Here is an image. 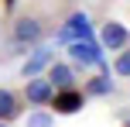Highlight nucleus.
<instances>
[{
	"label": "nucleus",
	"instance_id": "obj_1",
	"mask_svg": "<svg viewBox=\"0 0 130 127\" xmlns=\"http://www.w3.org/2000/svg\"><path fill=\"white\" fill-rule=\"evenodd\" d=\"M41 38H45V24H41V17H34V14H17V17L10 21V41H14L17 48L41 45Z\"/></svg>",
	"mask_w": 130,
	"mask_h": 127
},
{
	"label": "nucleus",
	"instance_id": "obj_2",
	"mask_svg": "<svg viewBox=\"0 0 130 127\" xmlns=\"http://www.w3.org/2000/svg\"><path fill=\"white\" fill-rule=\"evenodd\" d=\"M55 96V86L48 76H31V79H24V100L27 107H48Z\"/></svg>",
	"mask_w": 130,
	"mask_h": 127
},
{
	"label": "nucleus",
	"instance_id": "obj_3",
	"mask_svg": "<svg viewBox=\"0 0 130 127\" xmlns=\"http://www.w3.org/2000/svg\"><path fill=\"white\" fill-rule=\"evenodd\" d=\"M82 103H86V93H82V89H75V86H69V89H55V96H52V110H55L58 117L79 114V110H82Z\"/></svg>",
	"mask_w": 130,
	"mask_h": 127
},
{
	"label": "nucleus",
	"instance_id": "obj_4",
	"mask_svg": "<svg viewBox=\"0 0 130 127\" xmlns=\"http://www.w3.org/2000/svg\"><path fill=\"white\" fill-rule=\"evenodd\" d=\"M99 41H103V48H110V52H120V48L130 45V31L120 21H106L103 31H99Z\"/></svg>",
	"mask_w": 130,
	"mask_h": 127
},
{
	"label": "nucleus",
	"instance_id": "obj_5",
	"mask_svg": "<svg viewBox=\"0 0 130 127\" xmlns=\"http://www.w3.org/2000/svg\"><path fill=\"white\" fill-rule=\"evenodd\" d=\"M52 62H55V52L41 45V48H34V55L24 62V65H21V76H24V79H31V76H41L48 65H52Z\"/></svg>",
	"mask_w": 130,
	"mask_h": 127
},
{
	"label": "nucleus",
	"instance_id": "obj_6",
	"mask_svg": "<svg viewBox=\"0 0 130 127\" xmlns=\"http://www.w3.org/2000/svg\"><path fill=\"white\" fill-rule=\"evenodd\" d=\"M69 55H72V62H79L82 69H89L92 62H99V52L92 48V41H82V38L69 41Z\"/></svg>",
	"mask_w": 130,
	"mask_h": 127
},
{
	"label": "nucleus",
	"instance_id": "obj_7",
	"mask_svg": "<svg viewBox=\"0 0 130 127\" xmlns=\"http://www.w3.org/2000/svg\"><path fill=\"white\" fill-rule=\"evenodd\" d=\"M45 76L52 79L55 89H69V86H75V69L65 65V62H52V65L45 69Z\"/></svg>",
	"mask_w": 130,
	"mask_h": 127
},
{
	"label": "nucleus",
	"instance_id": "obj_8",
	"mask_svg": "<svg viewBox=\"0 0 130 127\" xmlns=\"http://www.w3.org/2000/svg\"><path fill=\"white\" fill-rule=\"evenodd\" d=\"M21 110H24V107H21V96L10 93V89H0V120H7V124L17 120Z\"/></svg>",
	"mask_w": 130,
	"mask_h": 127
},
{
	"label": "nucleus",
	"instance_id": "obj_9",
	"mask_svg": "<svg viewBox=\"0 0 130 127\" xmlns=\"http://www.w3.org/2000/svg\"><path fill=\"white\" fill-rule=\"evenodd\" d=\"M65 31H69L72 38H82V41H89V17H86L82 10H79V14H72V17L65 21Z\"/></svg>",
	"mask_w": 130,
	"mask_h": 127
},
{
	"label": "nucleus",
	"instance_id": "obj_10",
	"mask_svg": "<svg viewBox=\"0 0 130 127\" xmlns=\"http://www.w3.org/2000/svg\"><path fill=\"white\" fill-rule=\"evenodd\" d=\"M82 93L86 96H110L113 93V82H110V76H92V79H86Z\"/></svg>",
	"mask_w": 130,
	"mask_h": 127
},
{
	"label": "nucleus",
	"instance_id": "obj_11",
	"mask_svg": "<svg viewBox=\"0 0 130 127\" xmlns=\"http://www.w3.org/2000/svg\"><path fill=\"white\" fill-rule=\"evenodd\" d=\"M27 127H55V114H48L45 107H34V114L27 117Z\"/></svg>",
	"mask_w": 130,
	"mask_h": 127
},
{
	"label": "nucleus",
	"instance_id": "obj_12",
	"mask_svg": "<svg viewBox=\"0 0 130 127\" xmlns=\"http://www.w3.org/2000/svg\"><path fill=\"white\" fill-rule=\"evenodd\" d=\"M113 72H117V76H130V48H120V52H117Z\"/></svg>",
	"mask_w": 130,
	"mask_h": 127
},
{
	"label": "nucleus",
	"instance_id": "obj_13",
	"mask_svg": "<svg viewBox=\"0 0 130 127\" xmlns=\"http://www.w3.org/2000/svg\"><path fill=\"white\" fill-rule=\"evenodd\" d=\"M0 127H10V124H7V120H0Z\"/></svg>",
	"mask_w": 130,
	"mask_h": 127
},
{
	"label": "nucleus",
	"instance_id": "obj_14",
	"mask_svg": "<svg viewBox=\"0 0 130 127\" xmlns=\"http://www.w3.org/2000/svg\"><path fill=\"white\" fill-rule=\"evenodd\" d=\"M127 127H130V120H127Z\"/></svg>",
	"mask_w": 130,
	"mask_h": 127
}]
</instances>
